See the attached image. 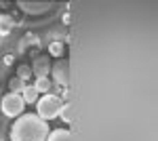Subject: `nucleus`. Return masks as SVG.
I'll use <instances>...</instances> for the list:
<instances>
[{"instance_id":"nucleus-1","label":"nucleus","mask_w":158,"mask_h":141,"mask_svg":"<svg viewBox=\"0 0 158 141\" xmlns=\"http://www.w3.org/2000/svg\"><path fill=\"white\" fill-rule=\"evenodd\" d=\"M49 124L36 114H21L11 129V141H47Z\"/></svg>"},{"instance_id":"nucleus-2","label":"nucleus","mask_w":158,"mask_h":141,"mask_svg":"<svg viewBox=\"0 0 158 141\" xmlns=\"http://www.w3.org/2000/svg\"><path fill=\"white\" fill-rule=\"evenodd\" d=\"M61 110V99L57 95H44V97H38L36 101V116L42 118L44 122H49L53 118L59 116Z\"/></svg>"},{"instance_id":"nucleus-3","label":"nucleus","mask_w":158,"mask_h":141,"mask_svg":"<svg viewBox=\"0 0 158 141\" xmlns=\"http://www.w3.org/2000/svg\"><path fill=\"white\" fill-rule=\"evenodd\" d=\"M23 99H21V95L19 93H6L4 95V99L0 101V112H4L6 116H21V112H23Z\"/></svg>"},{"instance_id":"nucleus-4","label":"nucleus","mask_w":158,"mask_h":141,"mask_svg":"<svg viewBox=\"0 0 158 141\" xmlns=\"http://www.w3.org/2000/svg\"><path fill=\"white\" fill-rule=\"evenodd\" d=\"M51 74H53V80L59 86L68 89V84H70V63L65 59H59L55 65H51Z\"/></svg>"},{"instance_id":"nucleus-5","label":"nucleus","mask_w":158,"mask_h":141,"mask_svg":"<svg viewBox=\"0 0 158 141\" xmlns=\"http://www.w3.org/2000/svg\"><path fill=\"white\" fill-rule=\"evenodd\" d=\"M19 6H21V11L30 13V15H40V13L51 9V2H25V0H21Z\"/></svg>"},{"instance_id":"nucleus-6","label":"nucleus","mask_w":158,"mask_h":141,"mask_svg":"<svg viewBox=\"0 0 158 141\" xmlns=\"http://www.w3.org/2000/svg\"><path fill=\"white\" fill-rule=\"evenodd\" d=\"M30 70H32V74H34L36 78H47V76L51 74V63H49V59L38 57L36 61H34V65H32Z\"/></svg>"},{"instance_id":"nucleus-7","label":"nucleus","mask_w":158,"mask_h":141,"mask_svg":"<svg viewBox=\"0 0 158 141\" xmlns=\"http://www.w3.org/2000/svg\"><path fill=\"white\" fill-rule=\"evenodd\" d=\"M13 27H15V19H13L11 15L2 13L0 15V36H9L13 32Z\"/></svg>"},{"instance_id":"nucleus-8","label":"nucleus","mask_w":158,"mask_h":141,"mask_svg":"<svg viewBox=\"0 0 158 141\" xmlns=\"http://www.w3.org/2000/svg\"><path fill=\"white\" fill-rule=\"evenodd\" d=\"M38 91L32 86V84H25L23 89H21V99H23V103H36L38 101Z\"/></svg>"},{"instance_id":"nucleus-9","label":"nucleus","mask_w":158,"mask_h":141,"mask_svg":"<svg viewBox=\"0 0 158 141\" xmlns=\"http://www.w3.org/2000/svg\"><path fill=\"white\" fill-rule=\"evenodd\" d=\"M47 141H72V133L68 129H57L53 133H49Z\"/></svg>"},{"instance_id":"nucleus-10","label":"nucleus","mask_w":158,"mask_h":141,"mask_svg":"<svg viewBox=\"0 0 158 141\" xmlns=\"http://www.w3.org/2000/svg\"><path fill=\"white\" fill-rule=\"evenodd\" d=\"M59 116H61V120L63 122H72L74 120V107H72V103H61V110H59Z\"/></svg>"},{"instance_id":"nucleus-11","label":"nucleus","mask_w":158,"mask_h":141,"mask_svg":"<svg viewBox=\"0 0 158 141\" xmlns=\"http://www.w3.org/2000/svg\"><path fill=\"white\" fill-rule=\"evenodd\" d=\"M32 86L38 91V95H40V93L44 95V93H49V91H51V80H49V78H36V82L32 84Z\"/></svg>"},{"instance_id":"nucleus-12","label":"nucleus","mask_w":158,"mask_h":141,"mask_svg":"<svg viewBox=\"0 0 158 141\" xmlns=\"http://www.w3.org/2000/svg\"><path fill=\"white\" fill-rule=\"evenodd\" d=\"M49 53L53 55V57H61V55H63V44H61L59 40H57V42H51Z\"/></svg>"},{"instance_id":"nucleus-13","label":"nucleus","mask_w":158,"mask_h":141,"mask_svg":"<svg viewBox=\"0 0 158 141\" xmlns=\"http://www.w3.org/2000/svg\"><path fill=\"white\" fill-rule=\"evenodd\" d=\"M25 86L23 80H19V78H13L11 84H9V89H11V93H21V89Z\"/></svg>"},{"instance_id":"nucleus-14","label":"nucleus","mask_w":158,"mask_h":141,"mask_svg":"<svg viewBox=\"0 0 158 141\" xmlns=\"http://www.w3.org/2000/svg\"><path fill=\"white\" fill-rule=\"evenodd\" d=\"M30 76H32V70H30L27 65H19V70H17V78L25 82V80L30 78Z\"/></svg>"},{"instance_id":"nucleus-15","label":"nucleus","mask_w":158,"mask_h":141,"mask_svg":"<svg viewBox=\"0 0 158 141\" xmlns=\"http://www.w3.org/2000/svg\"><path fill=\"white\" fill-rule=\"evenodd\" d=\"M0 141H2V139H0Z\"/></svg>"}]
</instances>
